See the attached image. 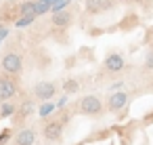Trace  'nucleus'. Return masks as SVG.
I'll list each match as a JSON object with an SVG mask.
<instances>
[{"label": "nucleus", "mask_w": 153, "mask_h": 145, "mask_svg": "<svg viewBox=\"0 0 153 145\" xmlns=\"http://www.w3.org/2000/svg\"><path fill=\"white\" fill-rule=\"evenodd\" d=\"M17 95V84L13 80H2L0 82V101H11Z\"/></svg>", "instance_id": "obj_7"}, {"label": "nucleus", "mask_w": 153, "mask_h": 145, "mask_svg": "<svg viewBox=\"0 0 153 145\" xmlns=\"http://www.w3.org/2000/svg\"><path fill=\"white\" fill-rule=\"evenodd\" d=\"M105 70L117 74L120 70H124V57L120 53H111L109 57H105Z\"/></svg>", "instance_id": "obj_8"}, {"label": "nucleus", "mask_w": 153, "mask_h": 145, "mask_svg": "<svg viewBox=\"0 0 153 145\" xmlns=\"http://www.w3.org/2000/svg\"><path fill=\"white\" fill-rule=\"evenodd\" d=\"M145 65H147L149 70H153V51H149V53H147V59H145Z\"/></svg>", "instance_id": "obj_15"}, {"label": "nucleus", "mask_w": 153, "mask_h": 145, "mask_svg": "<svg viewBox=\"0 0 153 145\" xmlns=\"http://www.w3.org/2000/svg\"><path fill=\"white\" fill-rule=\"evenodd\" d=\"M55 107H57L55 103H51V101H46V103H44V105L40 107V116H48V114H53V111H55Z\"/></svg>", "instance_id": "obj_14"}, {"label": "nucleus", "mask_w": 153, "mask_h": 145, "mask_svg": "<svg viewBox=\"0 0 153 145\" xmlns=\"http://www.w3.org/2000/svg\"><path fill=\"white\" fill-rule=\"evenodd\" d=\"M32 111H34V103H32V101H25V103L17 109V118H19V120H25Z\"/></svg>", "instance_id": "obj_12"}, {"label": "nucleus", "mask_w": 153, "mask_h": 145, "mask_svg": "<svg viewBox=\"0 0 153 145\" xmlns=\"http://www.w3.org/2000/svg\"><path fill=\"white\" fill-rule=\"evenodd\" d=\"M78 111H80L82 116H101V111H103V103H101L99 97H94V95H86V97H82V99L78 101Z\"/></svg>", "instance_id": "obj_1"}, {"label": "nucleus", "mask_w": 153, "mask_h": 145, "mask_svg": "<svg viewBox=\"0 0 153 145\" xmlns=\"http://www.w3.org/2000/svg\"><path fill=\"white\" fill-rule=\"evenodd\" d=\"M126 103H128V93H124V90H115V93H111L109 99H107V109L115 114V111H120Z\"/></svg>", "instance_id": "obj_6"}, {"label": "nucleus", "mask_w": 153, "mask_h": 145, "mask_svg": "<svg viewBox=\"0 0 153 145\" xmlns=\"http://www.w3.org/2000/svg\"><path fill=\"white\" fill-rule=\"evenodd\" d=\"M57 95V86H55V82H38L36 86H34V97L36 99H40V101H51L53 97Z\"/></svg>", "instance_id": "obj_3"}, {"label": "nucleus", "mask_w": 153, "mask_h": 145, "mask_svg": "<svg viewBox=\"0 0 153 145\" xmlns=\"http://www.w3.org/2000/svg\"><path fill=\"white\" fill-rule=\"evenodd\" d=\"M63 90H65L67 95H76V93L80 90V82H78L76 78H67V80H63Z\"/></svg>", "instance_id": "obj_11"}, {"label": "nucleus", "mask_w": 153, "mask_h": 145, "mask_svg": "<svg viewBox=\"0 0 153 145\" xmlns=\"http://www.w3.org/2000/svg\"><path fill=\"white\" fill-rule=\"evenodd\" d=\"M105 0H84V9H86V13H90V15H99L103 9H105Z\"/></svg>", "instance_id": "obj_10"}, {"label": "nucleus", "mask_w": 153, "mask_h": 145, "mask_svg": "<svg viewBox=\"0 0 153 145\" xmlns=\"http://www.w3.org/2000/svg\"><path fill=\"white\" fill-rule=\"evenodd\" d=\"M2 70H4L7 74H21V70H23V59H21V55L15 53V51L4 53V55H2Z\"/></svg>", "instance_id": "obj_2"}, {"label": "nucleus", "mask_w": 153, "mask_h": 145, "mask_svg": "<svg viewBox=\"0 0 153 145\" xmlns=\"http://www.w3.org/2000/svg\"><path fill=\"white\" fill-rule=\"evenodd\" d=\"M74 21V13L69 9H61V11H55L53 17H51V23L55 28H69Z\"/></svg>", "instance_id": "obj_5"}, {"label": "nucleus", "mask_w": 153, "mask_h": 145, "mask_svg": "<svg viewBox=\"0 0 153 145\" xmlns=\"http://www.w3.org/2000/svg\"><path fill=\"white\" fill-rule=\"evenodd\" d=\"M36 143V132L32 128H21L15 135V145H34Z\"/></svg>", "instance_id": "obj_9"}, {"label": "nucleus", "mask_w": 153, "mask_h": 145, "mask_svg": "<svg viewBox=\"0 0 153 145\" xmlns=\"http://www.w3.org/2000/svg\"><path fill=\"white\" fill-rule=\"evenodd\" d=\"M42 135H44L46 141H59L61 135H63V122H61V120H51V122H46L44 128H42Z\"/></svg>", "instance_id": "obj_4"}, {"label": "nucleus", "mask_w": 153, "mask_h": 145, "mask_svg": "<svg viewBox=\"0 0 153 145\" xmlns=\"http://www.w3.org/2000/svg\"><path fill=\"white\" fill-rule=\"evenodd\" d=\"M15 111H17V107H15V105H11V103L7 101V103L2 105V109H0V118H4V116H11V114H15Z\"/></svg>", "instance_id": "obj_13"}]
</instances>
